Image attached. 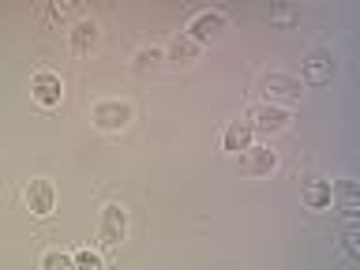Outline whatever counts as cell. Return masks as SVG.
Segmentation results:
<instances>
[{
    "instance_id": "1",
    "label": "cell",
    "mask_w": 360,
    "mask_h": 270,
    "mask_svg": "<svg viewBox=\"0 0 360 270\" xmlns=\"http://www.w3.org/2000/svg\"><path fill=\"white\" fill-rule=\"evenodd\" d=\"M90 120H94L101 131H120L131 124V105L128 101H98V105L90 109Z\"/></svg>"
},
{
    "instance_id": "2",
    "label": "cell",
    "mask_w": 360,
    "mask_h": 270,
    "mask_svg": "<svg viewBox=\"0 0 360 270\" xmlns=\"http://www.w3.org/2000/svg\"><path fill=\"white\" fill-rule=\"evenodd\" d=\"M289 109H281V105H270V101H263V105H252L248 109V124H252V131H281L289 124Z\"/></svg>"
},
{
    "instance_id": "3",
    "label": "cell",
    "mask_w": 360,
    "mask_h": 270,
    "mask_svg": "<svg viewBox=\"0 0 360 270\" xmlns=\"http://www.w3.org/2000/svg\"><path fill=\"white\" fill-rule=\"evenodd\" d=\"M124 233H128V210H124L120 202H109V207L101 210V244L117 248L124 240Z\"/></svg>"
},
{
    "instance_id": "4",
    "label": "cell",
    "mask_w": 360,
    "mask_h": 270,
    "mask_svg": "<svg viewBox=\"0 0 360 270\" xmlns=\"http://www.w3.org/2000/svg\"><path fill=\"white\" fill-rule=\"evenodd\" d=\"M22 199H27L30 214H38V218H45V214H49V210L56 207V188H53V180H45V176L30 180L27 191H22Z\"/></svg>"
},
{
    "instance_id": "5",
    "label": "cell",
    "mask_w": 360,
    "mask_h": 270,
    "mask_svg": "<svg viewBox=\"0 0 360 270\" xmlns=\"http://www.w3.org/2000/svg\"><path fill=\"white\" fill-rule=\"evenodd\" d=\"M30 94L38 105H60V98H64V79L56 75V72H38L30 79Z\"/></svg>"
},
{
    "instance_id": "6",
    "label": "cell",
    "mask_w": 360,
    "mask_h": 270,
    "mask_svg": "<svg viewBox=\"0 0 360 270\" xmlns=\"http://www.w3.org/2000/svg\"><path fill=\"white\" fill-rule=\"evenodd\" d=\"M278 169V154L270 150V146H248V150L240 154V173L248 176H266V173H274Z\"/></svg>"
},
{
    "instance_id": "7",
    "label": "cell",
    "mask_w": 360,
    "mask_h": 270,
    "mask_svg": "<svg viewBox=\"0 0 360 270\" xmlns=\"http://www.w3.org/2000/svg\"><path fill=\"white\" fill-rule=\"evenodd\" d=\"M263 90H266L270 98L297 101L300 98V79L297 75H285V72H270V75H263Z\"/></svg>"
},
{
    "instance_id": "8",
    "label": "cell",
    "mask_w": 360,
    "mask_h": 270,
    "mask_svg": "<svg viewBox=\"0 0 360 270\" xmlns=\"http://www.w3.org/2000/svg\"><path fill=\"white\" fill-rule=\"evenodd\" d=\"M221 27H225V19L218 15V11H199V15L188 22V38L202 45V41L210 38V34H218Z\"/></svg>"
},
{
    "instance_id": "9",
    "label": "cell",
    "mask_w": 360,
    "mask_h": 270,
    "mask_svg": "<svg viewBox=\"0 0 360 270\" xmlns=\"http://www.w3.org/2000/svg\"><path fill=\"white\" fill-rule=\"evenodd\" d=\"M252 135L255 131H252V124H248V120H233L229 128H225V135H221V146L229 154H244L248 146H252Z\"/></svg>"
},
{
    "instance_id": "10",
    "label": "cell",
    "mask_w": 360,
    "mask_h": 270,
    "mask_svg": "<svg viewBox=\"0 0 360 270\" xmlns=\"http://www.w3.org/2000/svg\"><path fill=\"white\" fill-rule=\"evenodd\" d=\"M300 199H304V207L308 210H326L330 207V180H308L304 184V191H300Z\"/></svg>"
},
{
    "instance_id": "11",
    "label": "cell",
    "mask_w": 360,
    "mask_h": 270,
    "mask_svg": "<svg viewBox=\"0 0 360 270\" xmlns=\"http://www.w3.org/2000/svg\"><path fill=\"white\" fill-rule=\"evenodd\" d=\"M304 72H308L311 83H326V79L334 75V56H326V53H311L308 60H304Z\"/></svg>"
},
{
    "instance_id": "12",
    "label": "cell",
    "mask_w": 360,
    "mask_h": 270,
    "mask_svg": "<svg viewBox=\"0 0 360 270\" xmlns=\"http://www.w3.org/2000/svg\"><path fill=\"white\" fill-rule=\"evenodd\" d=\"M330 199H338V207H356L360 199L356 180H330Z\"/></svg>"
},
{
    "instance_id": "13",
    "label": "cell",
    "mask_w": 360,
    "mask_h": 270,
    "mask_svg": "<svg viewBox=\"0 0 360 270\" xmlns=\"http://www.w3.org/2000/svg\"><path fill=\"white\" fill-rule=\"evenodd\" d=\"M94 41H98V22H79L72 30V49L75 53H86Z\"/></svg>"
},
{
    "instance_id": "14",
    "label": "cell",
    "mask_w": 360,
    "mask_h": 270,
    "mask_svg": "<svg viewBox=\"0 0 360 270\" xmlns=\"http://www.w3.org/2000/svg\"><path fill=\"white\" fill-rule=\"evenodd\" d=\"M199 49H202L199 41H191L188 34H180V38H176L173 45H169V56H173V60H180V64H184V60H195V56H199Z\"/></svg>"
},
{
    "instance_id": "15",
    "label": "cell",
    "mask_w": 360,
    "mask_h": 270,
    "mask_svg": "<svg viewBox=\"0 0 360 270\" xmlns=\"http://www.w3.org/2000/svg\"><path fill=\"white\" fill-rule=\"evenodd\" d=\"M41 270H75V259L64 252H45L41 255Z\"/></svg>"
},
{
    "instance_id": "16",
    "label": "cell",
    "mask_w": 360,
    "mask_h": 270,
    "mask_svg": "<svg viewBox=\"0 0 360 270\" xmlns=\"http://www.w3.org/2000/svg\"><path fill=\"white\" fill-rule=\"evenodd\" d=\"M75 270H105V263H101L98 252H90V248H83V252H75Z\"/></svg>"
},
{
    "instance_id": "17",
    "label": "cell",
    "mask_w": 360,
    "mask_h": 270,
    "mask_svg": "<svg viewBox=\"0 0 360 270\" xmlns=\"http://www.w3.org/2000/svg\"><path fill=\"white\" fill-rule=\"evenodd\" d=\"M356 240H360V236H356L353 229H349V233L342 236V252H345L349 259H356V255H360V244H356Z\"/></svg>"
},
{
    "instance_id": "18",
    "label": "cell",
    "mask_w": 360,
    "mask_h": 270,
    "mask_svg": "<svg viewBox=\"0 0 360 270\" xmlns=\"http://www.w3.org/2000/svg\"><path fill=\"white\" fill-rule=\"evenodd\" d=\"M154 60H162V53H158V49H143L139 56H135V68H146V64H154Z\"/></svg>"
}]
</instances>
